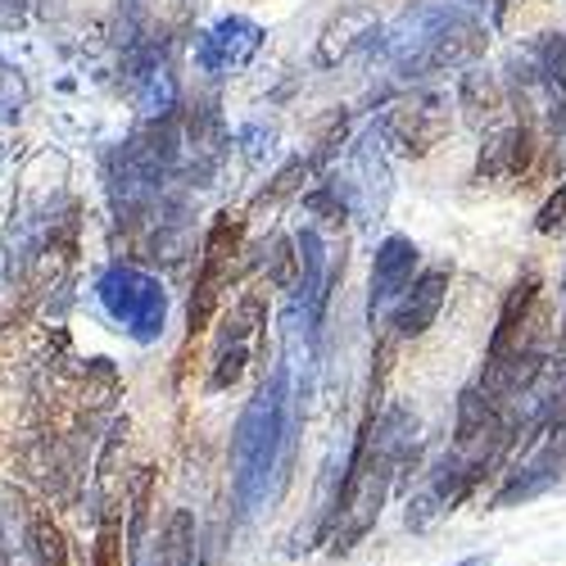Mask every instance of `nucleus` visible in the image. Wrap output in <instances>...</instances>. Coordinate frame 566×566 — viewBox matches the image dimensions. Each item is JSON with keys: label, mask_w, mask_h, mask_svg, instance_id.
I'll list each match as a JSON object with an SVG mask.
<instances>
[{"label": "nucleus", "mask_w": 566, "mask_h": 566, "mask_svg": "<svg viewBox=\"0 0 566 566\" xmlns=\"http://www.w3.org/2000/svg\"><path fill=\"white\" fill-rule=\"evenodd\" d=\"M295 399L291 395V367L281 363L245 403L231 436V494L241 512H259L286 481V458L295 440Z\"/></svg>", "instance_id": "nucleus-1"}, {"label": "nucleus", "mask_w": 566, "mask_h": 566, "mask_svg": "<svg viewBox=\"0 0 566 566\" xmlns=\"http://www.w3.org/2000/svg\"><path fill=\"white\" fill-rule=\"evenodd\" d=\"M412 436H417V417L408 408H390L386 417H371L363 427L354 458H349V471L340 481V494H336L332 512H326V526H336V535H332L336 553H349L376 526L395 471L417 453Z\"/></svg>", "instance_id": "nucleus-2"}, {"label": "nucleus", "mask_w": 566, "mask_h": 566, "mask_svg": "<svg viewBox=\"0 0 566 566\" xmlns=\"http://www.w3.org/2000/svg\"><path fill=\"white\" fill-rule=\"evenodd\" d=\"M485 28L449 6H421L412 10L395 36H390V60L399 64V73L408 77H427V73H444V69H462L476 55H485Z\"/></svg>", "instance_id": "nucleus-3"}, {"label": "nucleus", "mask_w": 566, "mask_h": 566, "mask_svg": "<svg viewBox=\"0 0 566 566\" xmlns=\"http://www.w3.org/2000/svg\"><path fill=\"white\" fill-rule=\"evenodd\" d=\"M96 295L105 304V313L123 326V332L140 345H150L164 336L168 326V291L150 272L140 268H127V263H114L105 268V276L96 281Z\"/></svg>", "instance_id": "nucleus-4"}, {"label": "nucleus", "mask_w": 566, "mask_h": 566, "mask_svg": "<svg viewBox=\"0 0 566 566\" xmlns=\"http://www.w3.org/2000/svg\"><path fill=\"white\" fill-rule=\"evenodd\" d=\"M241 241H245V218L241 213H218L209 235H205V254H200V272H196V291L191 304H186V336H205L209 322L218 313L222 291L235 276V259H241Z\"/></svg>", "instance_id": "nucleus-5"}, {"label": "nucleus", "mask_w": 566, "mask_h": 566, "mask_svg": "<svg viewBox=\"0 0 566 566\" xmlns=\"http://www.w3.org/2000/svg\"><path fill=\"white\" fill-rule=\"evenodd\" d=\"M449 127H453V101L431 91V96H412V101L395 105L381 118V140L408 159H421L449 136Z\"/></svg>", "instance_id": "nucleus-6"}, {"label": "nucleus", "mask_w": 566, "mask_h": 566, "mask_svg": "<svg viewBox=\"0 0 566 566\" xmlns=\"http://www.w3.org/2000/svg\"><path fill=\"white\" fill-rule=\"evenodd\" d=\"M259 45H263V28L245 14H227L218 28L200 32L196 41V64L205 73H222V69H241L259 55Z\"/></svg>", "instance_id": "nucleus-7"}, {"label": "nucleus", "mask_w": 566, "mask_h": 566, "mask_svg": "<svg viewBox=\"0 0 566 566\" xmlns=\"http://www.w3.org/2000/svg\"><path fill=\"white\" fill-rule=\"evenodd\" d=\"M412 272H417V245L408 241V235H386V241L376 245V254H371V291H367L371 326L412 286Z\"/></svg>", "instance_id": "nucleus-8"}, {"label": "nucleus", "mask_w": 566, "mask_h": 566, "mask_svg": "<svg viewBox=\"0 0 566 566\" xmlns=\"http://www.w3.org/2000/svg\"><path fill=\"white\" fill-rule=\"evenodd\" d=\"M444 295H449V268H427L412 286L395 300V332L403 340H417V336H427L440 308H444Z\"/></svg>", "instance_id": "nucleus-9"}, {"label": "nucleus", "mask_w": 566, "mask_h": 566, "mask_svg": "<svg viewBox=\"0 0 566 566\" xmlns=\"http://www.w3.org/2000/svg\"><path fill=\"white\" fill-rule=\"evenodd\" d=\"M535 159V132L531 123H507V127H494L481 146V164H476V177L481 181H507V177H522Z\"/></svg>", "instance_id": "nucleus-10"}, {"label": "nucleus", "mask_w": 566, "mask_h": 566, "mask_svg": "<svg viewBox=\"0 0 566 566\" xmlns=\"http://www.w3.org/2000/svg\"><path fill=\"white\" fill-rule=\"evenodd\" d=\"M376 36H381V23H376V14H371L367 6H349V10L332 14V23L322 28V36H317V64H322V69H336V64H345L354 51L371 45Z\"/></svg>", "instance_id": "nucleus-11"}, {"label": "nucleus", "mask_w": 566, "mask_h": 566, "mask_svg": "<svg viewBox=\"0 0 566 566\" xmlns=\"http://www.w3.org/2000/svg\"><path fill=\"white\" fill-rule=\"evenodd\" d=\"M23 548L32 553V566H69V539L55 526V516L45 507H28V535Z\"/></svg>", "instance_id": "nucleus-12"}, {"label": "nucleus", "mask_w": 566, "mask_h": 566, "mask_svg": "<svg viewBox=\"0 0 566 566\" xmlns=\"http://www.w3.org/2000/svg\"><path fill=\"white\" fill-rule=\"evenodd\" d=\"M268 291H272V286H250L241 300L231 304V313H227V322H222V336H218L222 349H227V345H245V336H254L259 326H263V317H268Z\"/></svg>", "instance_id": "nucleus-13"}, {"label": "nucleus", "mask_w": 566, "mask_h": 566, "mask_svg": "<svg viewBox=\"0 0 566 566\" xmlns=\"http://www.w3.org/2000/svg\"><path fill=\"white\" fill-rule=\"evenodd\" d=\"M155 566H196V516L186 507H172L164 535H159V562Z\"/></svg>", "instance_id": "nucleus-14"}, {"label": "nucleus", "mask_w": 566, "mask_h": 566, "mask_svg": "<svg viewBox=\"0 0 566 566\" xmlns=\"http://www.w3.org/2000/svg\"><path fill=\"white\" fill-rule=\"evenodd\" d=\"M458 105L467 109V118L471 123H490L499 109H503V96H499V86H494V77H485V73H467V82H462V91H458Z\"/></svg>", "instance_id": "nucleus-15"}, {"label": "nucleus", "mask_w": 566, "mask_h": 566, "mask_svg": "<svg viewBox=\"0 0 566 566\" xmlns=\"http://www.w3.org/2000/svg\"><path fill=\"white\" fill-rule=\"evenodd\" d=\"M245 363H250V349H245V345H227V349L218 354L213 376H209V390H227V386H235V381H241V371H245Z\"/></svg>", "instance_id": "nucleus-16"}, {"label": "nucleus", "mask_w": 566, "mask_h": 566, "mask_svg": "<svg viewBox=\"0 0 566 566\" xmlns=\"http://www.w3.org/2000/svg\"><path fill=\"white\" fill-rule=\"evenodd\" d=\"M304 172H308V164H304V159H291L286 168H281V172L272 177V191H263V196H259V209H276L281 200H286V196H295Z\"/></svg>", "instance_id": "nucleus-17"}, {"label": "nucleus", "mask_w": 566, "mask_h": 566, "mask_svg": "<svg viewBox=\"0 0 566 566\" xmlns=\"http://www.w3.org/2000/svg\"><path fill=\"white\" fill-rule=\"evenodd\" d=\"M235 140H241V150H245V159H250V164H263V159L272 155L276 132H272V127H263V123H245L241 132H235Z\"/></svg>", "instance_id": "nucleus-18"}, {"label": "nucleus", "mask_w": 566, "mask_h": 566, "mask_svg": "<svg viewBox=\"0 0 566 566\" xmlns=\"http://www.w3.org/2000/svg\"><path fill=\"white\" fill-rule=\"evenodd\" d=\"M539 60H544V73L566 91V32H557L539 45Z\"/></svg>", "instance_id": "nucleus-19"}, {"label": "nucleus", "mask_w": 566, "mask_h": 566, "mask_svg": "<svg viewBox=\"0 0 566 566\" xmlns=\"http://www.w3.org/2000/svg\"><path fill=\"white\" fill-rule=\"evenodd\" d=\"M562 213H566V186H562V191L544 205V213H539V222H535V227H539V231H553V227L562 222Z\"/></svg>", "instance_id": "nucleus-20"}, {"label": "nucleus", "mask_w": 566, "mask_h": 566, "mask_svg": "<svg viewBox=\"0 0 566 566\" xmlns=\"http://www.w3.org/2000/svg\"><path fill=\"white\" fill-rule=\"evenodd\" d=\"M485 557H462V562H453V566H481Z\"/></svg>", "instance_id": "nucleus-21"}, {"label": "nucleus", "mask_w": 566, "mask_h": 566, "mask_svg": "<svg viewBox=\"0 0 566 566\" xmlns=\"http://www.w3.org/2000/svg\"><path fill=\"white\" fill-rule=\"evenodd\" d=\"M557 349L566 354V317H562V340H557Z\"/></svg>", "instance_id": "nucleus-22"}, {"label": "nucleus", "mask_w": 566, "mask_h": 566, "mask_svg": "<svg viewBox=\"0 0 566 566\" xmlns=\"http://www.w3.org/2000/svg\"><path fill=\"white\" fill-rule=\"evenodd\" d=\"M462 6H471V10H481V6H485V0H462Z\"/></svg>", "instance_id": "nucleus-23"}]
</instances>
